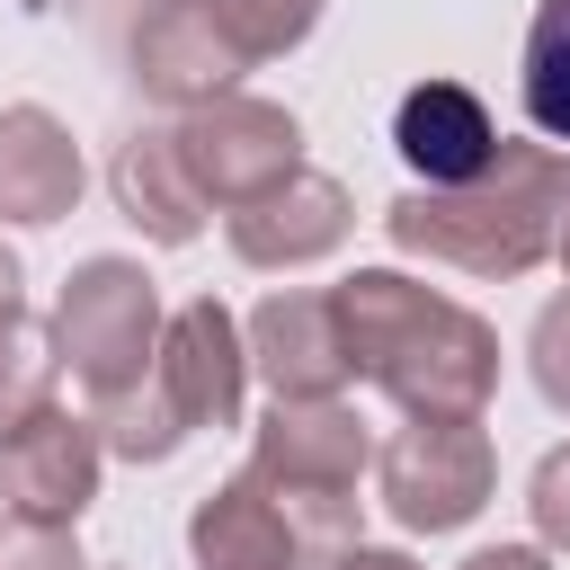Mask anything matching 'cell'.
Listing matches in <instances>:
<instances>
[{
	"mask_svg": "<svg viewBox=\"0 0 570 570\" xmlns=\"http://www.w3.org/2000/svg\"><path fill=\"white\" fill-rule=\"evenodd\" d=\"M160 383H169V401H178V419L187 428H240V392H249V330L214 303V294H196V303H178L169 312V330H160V365H151Z\"/></svg>",
	"mask_w": 570,
	"mask_h": 570,
	"instance_id": "9c48e42d",
	"label": "cell"
},
{
	"mask_svg": "<svg viewBox=\"0 0 570 570\" xmlns=\"http://www.w3.org/2000/svg\"><path fill=\"white\" fill-rule=\"evenodd\" d=\"M525 365H534V392L552 410H570V294H552L525 330Z\"/></svg>",
	"mask_w": 570,
	"mask_h": 570,
	"instance_id": "44dd1931",
	"label": "cell"
},
{
	"mask_svg": "<svg viewBox=\"0 0 570 570\" xmlns=\"http://www.w3.org/2000/svg\"><path fill=\"white\" fill-rule=\"evenodd\" d=\"M240 71H249V53L232 45L214 0H151L142 27H134V53H125V80L142 98L178 107V116L223 98V89H240Z\"/></svg>",
	"mask_w": 570,
	"mask_h": 570,
	"instance_id": "8992f818",
	"label": "cell"
},
{
	"mask_svg": "<svg viewBox=\"0 0 570 570\" xmlns=\"http://www.w3.org/2000/svg\"><path fill=\"white\" fill-rule=\"evenodd\" d=\"M249 472H258V463H249ZM258 481H267V472H258ZM267 490H276V481H267ZM276 508H285V525H294V561H321V570H330L338 552L365 543V534H356V525H365V499H356V490H276Z\"/></svg>",
	"mask_w": 570,
	"mask_h": 570,
	"instance_id": "d6986e66",
	"label": "cell"
},
{
	"mask_svg": "<svg viewBox=\"0 0 570 570\" xmlns=\"http://www.w3.org/2000/svg\"><path fill=\"white\" fill-rule=\"evenodd\" d=\"M214 9H223L232 45H240L249 62H276V53H294V45L321 27V0H214Z\"/></svg>",
	"mask_w": 570,
	"mask_h": 570,
	"instance_id": "ffe728a7",
	"label": "cell"
},
{
	"mask_svg": "<svg viewBox=\"0 0 570 570\" xmlns=\"http://www.w3.org/2000/svg\"><path fill=\"white\" fill-rule=\"evenodd\" d=\"M187 552H196V570H294V525L258 472H232L223 490L196 499Z\"/></svg>",
	"mask_w": 570,
	"mask_h": 570,
	"instance_id": "9a60e30c",
	"label": "cell"
},
{
	"mask_svg": "<svg viewBox=\"0 0 570 570\" xmlns=\"http://www.w3.org/2000/svg\"><path fill=\"white\" fill-rule=\"evenodd\" d=\"M338 321H347V356L356 374L401 401L410 419H481L499 392V330L481 312H463L454 294L401 276V267H356L330 285Z\"/></svg>",
	"mask_w": 570,
	"mask_h": 570,
	"instance_id": "6da1fadb",
	"label": "cell"
},
{
	"mask_svg": "<svg viewBox=\"0 0 570 570\" xmlns=\"http://www.w3.org/2000/svg\"><path fill=\"white\" fill-rule=\"evenodd\" d=\"M276 490H356L365 463H374V436L365 419L330 392V401H276L258 419V454H249Z\"/></svg>",
	"mask_w": 570,
	"mask_h": 570,
	"instance_id": "7c38bea8",
	"label": "cell"
},
{
	"mask_svg": "<svg viewBox=\"0 0 570 570\" xmlns=\"http://www.w3.org/2000/svg\"><path fill=\"white\" fill-rule=\"evenodd\" d=\"M570 223V151L561 142H499V160L472 187H401L383 205V232L401 258L463 267V276H525L561 249Z\"/></svg>",
	"mask_w": 570,
	"mask_h": 570,
	"instance_id": "7a4b0ae2",
	"label": "cell"
},
{
	"mask_svg": "<svg viewBox=\"0 0 570 570\" xmlns=\"http://www.w3.org/2000/svg\"><path fill=\"white\" fill-rule=\"evenodd\" d=\"M499 454L481 436V419H410L383 454H374V490L392 508V525L410 534H454L490 508Z\"/></svg>",
	"mask_w": 570,
	"mask_h": 570,
	"instance_id": "277c9868",
	"label": "cell"
},
{
	"mask_svg": "<svg viewBox=\"0 0 570 570\" xmlns=\"http://www.w3.org/2000/svg\"><path fill=\"white\" fill-rule=\"evenodd\" d=\"M80 142L53 107H0V223H62L80 205Z\"/></svg>",
	"mask_w": 570,
	"mask_h": 570,
	"instance_id": "5bb4252c",
	"label": "cell"
},
{
	"mask_svg": "<svg viewBox=\"0 0 570 570\" xmlns=\"http://www.w3.org/2000/svg\"><path fill=\"white\" fill-rule=\"evenodd\" d=\"M178 151H187L205 205L232 214V205H249V196H267V187H285L303 169V125L276 98L223 89V98H205V107L178 116Z\"/></svg>",
	"mask_w": 570,
	"mask_h": 570,
	"instance_id": "5b68a950",
	"label": "cell"
},
{
	"mask_svg": "<svg viewBox=\"0 0 570 570\" xmlns=\"http://www.w3.org/2000/svg\"><path fill=\"white\" fill-rule=\"evenodd\" d=\"M223 232H232V258H249V267H312V258H330V249L356 232V205H347V187H338V178L294 169L285 187H267V196L232 205V214H223Z\"/></svg>",
	"mask_w": 570,
	"mask_h": 570,
	"instance_id": "8fae6325",
	"label": "cell"
},
{
	"mask_svg": "<svg viewBox=\"0 0 570 570\" xmlns=\"http://www.w3.org/2000/svg\"><path fill=\"white\" fill-rule=\"evenodd\" d=\"M53 383H62V347H53V330L27 321V303L0 312V436H18L36 410H53Z\"/></svg>",
	"mask_w": 570,
	"mask_h": 570,
	"instance_id": "e0dca14e",
	"label": "cell"
},
{
	"mask_svg": "<svg viewBox=\"0 0 570 570\" xmlns=\"http://www.w3.org/2000/svg\"><path fill=\"white\" fill-rule=\"evenodd\" d=\"M463 570H552V543H481Z\"/></svg>",
	"mask_w": 570,
	"mask_h": 570,
	"instance_id": "cb8c5ba5",
	"label": "cell"
},
{
	"mask_svg": "<svg viewBox=\"0 0 570 570\" xmlns=\"http://www.w3.org/2000/svg\"><path fill=\"white\" fill-rule=\"evenodd\" d=\"M0 570H80L71 525H27V517H9V525H0Z\"/></svg>",
	"mask_w": 570,
	"mask_h": 570,
	"instance_id": "603a6c76",
	"label": "cell"
},
{
	"mask_svg": "<svg viewBox=\"0 0 570 570\" xmlns=\"http://www.w3.org/2000/svg\"><path fill=\"white\" fill-rule=\"evenodd\" d=\"M107 187H116V214L160 249H187L205 232V214H214L187 151H178V125H134L116 142V160H107Z\"/></svg>",
	"mask_w": 570,
	"mask_h": 570,
	"instance_id": "4fadbf2b",
	"label": "cell"
},
{
	"mask_svg": "<svg viewBox=\"0 0 570 570\" xmlns=\"http://www.w3.org/2000/svg\"><path fill=\"white\" fill-rule=\"evenodd\" d=\"M330 570H419L410 552H374V543H356V552H338Z\"/></svg>",
	"mask_w": 570,
	"mask_h": 570,
	"instance_id": "d4e9b609",
	"label": "cell"
},
{
	"mask_svg": "<svg viewBox=\"0 0 570 570\" xmlns=\"http://www.w3.org/2000/svg\"><path fill=\"white\" fill-rule=\"evenodd\" d=\"M98 463H107V445H98L89 410L71 419L53 401L18 436H0V508L27 517V525H80L89 499H98Z\"/></svg>",
	"mask_w": 570,
	"mask_h": 570,
	"instance_id": "52a82bcc",
	"label": "cell"
},
{
	"mask_svg": "<svg viewBox=\"0 0 570 570\" xmlns=\"http://www.w3.org/2000/svg\"><path fill=\"white\" fill-rule=\"evenodd\" d=\"M525 125L570 151V0H534L525 18Z\"/></svg>",
	"mask_w": 570,
	"mask_h": 570,
	"instance_id": "ac0fdd59",
	"label": "cell"
},
{
	"mask_svg": "<svg viewBox=\"0 0 570 570\" xmlns=\"http://www.w3.org/2000/svg\"><path fill=\"white\" fill-rule=\"evenodd\" d=\"M0 312H18V258L0 249Z\"/></svg>",
	"mask_w": 570,
	"mask_h": 570,
	"instance_id": "484cf974",
	"label": "cell"
},
{
	"mask_svg": "<svg viewBox=\"0 0 570 570\" xmlns=\"http://www.w3.org/2000/svg\"><path fill=\"white\" fill-rule=\"evenodd\" d=\"M552 258H561V276H570V223H561V249H552Z\"/></svg>",
	"mask_w": 570,
	"mask_h": 570,
	"instance_id": "4316f807",
	"label": "cell"
},
{
	"mask_svg": "<svg viewBox=\"0 0 570 570\" xmlns=\"http://www.w3.org/2000/svg\"><path fill=\"white\" fill-rule=\"evenodd\" d=\"M160 285L134 267V258H80L62 276V303H53V347L62 365L89 383V392H116V383H142L160 365Z\"/></svg>",
	"mask_w": 570,
	"mask_h": 570,
	"instance_id": "3957f363",
	"label": "cell"
},
{
	"mask_svg": "<svg viewBox=\"0 0 570 570\" xmlns=\"http://www.w3.org/2000/svg\"><path fill=\"white\" fill-rule=\"evenodd\" d=\"M525 508H534V534H543L552 552H570V445H552V454L534 463Z\"/></svg>",
	"mask_w": 570,
	"mask_h": 570,
	"instance_id": "7402d4cb",
	"label": "cell"
},
{
	"mask_svg": "<svg viewBox=\"0 0 570 570\" xmlns=\"http://www.w3.org/2000/svg\"><path fill=\"white\" fill-rule=\"evenodd\" d=\"M249 365L267 374L276 401H330V392H347V383H356V356H347L338 294L276 285V294L249 312Z\"/></svg>",
	"mask_w": 570,
	"mask_h": 570,
	"instance_id": "ba28073f",
	"label": "cell"
},
{
	"mask_svg": "<svg viewBox=\"0 0 570 570\" xmlns=\"http://www.w3.org/2000/svg\"><path fill=\"white\" fill-rule=\"evenodd\" d=\"M499 116L481 107V89L463 80H419L401 107H392V151L419 187H472L490 160H499Z\"/></svg>",
	"mask_w": 570,
	"mask_h": 570,
	"instance_id": "30bf717a",
	"label": "cell"
},
{
	"mask_svg": "<svg viewBox=\"0 0 570 570\" xmlns=\"http://www.w3.org/2000/svg\"><path fill=\"white\" fill-rule=\"evenodd\" d=\"M89 428H98V445H107L116 463H169V454L196 436V428L178 419V401H169L160 374L116 383V392H89Z\"/></svg>",
	"mask_w": 570,
	"mask_h": 570,
	"instance_id": "2e32d148",
	"label": "cell"
}]
</instances>
